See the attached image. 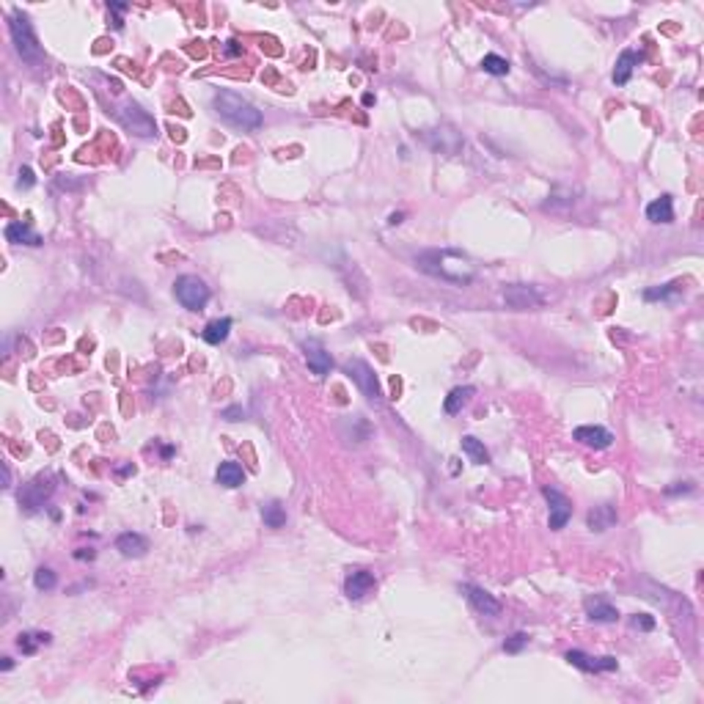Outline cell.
<instances>
[{"instance_id":"cell-1","label":"cell","mask_w":704,"mask_h":704,"mask_svg":"<svg viewBox=\"0 0 704 704\" xmlns=\"http://www.w3.org/2000/svg\"><path fill=\"white\" fill-rule=\"evenodd\" d=\"M415 264L418 270L441 278V281H448V284H471L476 278V270L468 256H462L460 251H424L415 256Z\"/></svg>"},{"instance_id":"cell-2","label":"cell","mask_w":704,"mask_h":704,"mask_svg":"<svg viewBox=\"0 0 704 704\" xmlns=\"http://www.w3.org/2000/svg\"><path fill=\"white\" fill-rule=\"evenodd\" d=\"M212 105H215L221 118H226L228 124H234L240 130H259L261 121H264L259 108L254 102H248L245 97L234 94V91H218Z\"/></svg>"},{"instance_id":"cell-3","label":"cell","mask_w":704,"mask_h":704,"mask_svg":"<svg viewBox=\"0 0 704 704\" xmlns=\"http://www.w3.org/2000/svg\"><path fill=\"white\" fill-rule=\"evenodd\" d=\"M8 31H11V39H14L17 55H20L25 64L36 67V64L44 61V50H41L36 34H34V28H31V20H28L22 11H11V17H8Z\"/></svg>"},{"instance_id":"cell-4","label":"cell","mask_w":704,"mask_h":704,"mask_svg":"<svg viewBox=\"0 0 704 704\" xmlns=\"http://www.w3.org/2000/svg\"><path fill=\"white\" fill-rule=\"evenodd\" d=\"M174 295L177 300L185 305L187 311H204V305L209 303V287L198 278V275H179L177 281H174Z\"/></svg>"},{"instance_id":"cell-5","label":"cell","mask_w":704,"mask_h":704,"mask_svg":"<svg viewBox=\"0 0 704 704\" xmlns=\"http://www.w3.org/2000/svg\"><path fill=\"white\" fill-rule=\"evenodd\" d=\"M116 118H118V124H121L127 132H132V135H138V138H154V135H157L154 118H151L138 102H124V105L116 111Z\"/></svg>"},{"instance_id":"cell-6","label":"cell","mask_w":704,"mask_h":704,"mask_svg":"<svg viewBox=\"0 0 704 704\" xmlns=\"http://www.w3.org/2000/svg\"><path fill=\"white\" fill-rule=\"evenodd\" d=\"M504 303L509 308H515V311H528V308H539L545 300H542V295L534 287L509 284V287H504Z\"/></svg>"},{"instance_id":"cell-7","label":"cell","mask_w":704,"mask_h":704,"mask_svg":"<svg viewBox=\"0 0 704 704\" xmlns=\"http://www.w3.org/2000/svg\"><path fill=\"white\" fill-rule=\"evenodd\" d=\"M53 490H55V484H53L50 476H36L31 484H25V490L20 492V504L34 512L39 506H44V501L53 495Z\"/></svg>"},{"instance_id":"cell-8","label":"cell","mask_w":704,"mask_h":704,"mask_svg":"<svg viewBox=\"0 0 704 704\" xmlns=\"http://www.w3.org/2000/svg\"><path fill=\"white\" fill-rule=\"evenodd\" d=\"M347 371H350L352 380L361 385V391L366 394V399L380 402L382 391H380V382H377V377H374V371H371L369 364H364V361H350V364H347Z\"/></svg>"},{"instance_id":"cell-9","label":"cell","mask_w":704,"mask_h":704,"mask_svg":"<svg viewBox=\"0 0 704 704\" xmlns=\"http://www.w3.org/2000/svg\"><path fill=\"white\" fill-rule=\"evenodd\" d=\"M542 495H545L548 504H551V528H553V531L564 528V525L570 523V518H572V504H570V498H567L564 492H558V490H551V487H545Z\"/></svg>"},{"instance_id":"cell-10","label":"cell","mask_w":704,"mask_h":704,"mask_svg":"<svg viewBox=\"0 0 704 704\" xmlns=\"http://www.w3.org/2000/svg\"><path fill=\"white\" fill-rule=\"evenodd\" d=\"M303 352H305V364H308V369L314 371L317 377H325L328 371L333 369V358H331V352H328L319 341H314V338L303 341Z\"/></svg>"},{"instance_id":"cell-11","label":"cell","mask_w":704,"mask_h":704,"mask_svg":"<svg viewBox=\"0 0 704 704\" xmlns=\"http://www.w3.org/2000/svg\"><path fill=\"white\" fill-rule=\"evenodd\" d=\"M427 144L441 151V154H457L462 149V135L451 127H438V130H429L427 132Z\"/></svg>"},{"instance_id":"cell-12","label":"cell","mask_w":704,"mask_h":704,"mask_svg":"<svg viewBox=\"0 0 704 704\" xmlns=\"http://www.w3.org/2000/svg\"><path fill=\"white\" fill-rule=\"evenodd\" d=\"M374 586H377V581H374L371 572H366V570H352V572L347 575V581H344V594H347L350 600H364L366 594L374 592Z\"/></svg>"},{"instance_id":"cell-13","label":"cell","mask_w":704,"mask_h":704,"mask_svg":"<svg viewBox=\"0 0 704 704\" xmlns=\"http://www.w3.org/2000/svg\"><path fill=\"white\" fill-rule=\"evenodd\" d=\"M462 594L468 597V602H471L479 614H484V616H498V614H501V602H498L492 594H487L484 589H479V586L465 584V586H462Z\"/></svg>"},{"instance_id":"cell-14","label":"cell","mask_w":704,"mask_h":704,"mask_svg":"<svg viewBox=\"0 0 704 704\" xmlns=\"http://www.w3.org/2000/svg\"><path fill=\"white\" fill-rule=\"evenodd\" d=\"M572 438H575L578 443L589 446V448H597V451L611 448V443H614V435H611L605 427H578V429L572 432Z\"/></svg>"},{"instance_id":"cell-15","label":"cell","mask_w":704,"mask_h":704,"mask_svg":"<svg viewBox=\"0 0 704 704\" xmlns=\"http://www.w3.org/2000/svg\"><path fill=\"white\" fill-rule=\"evenodd\" d=\"M567 661L575 668H581V671H614L616 668V658H611V655L608 658H589L581 649H570Z\"/></svg>"},{"instance_id":"cell-16","label":"cell","mask_w":704,"mask_h":704,"mask_svg":"<svg viewBox=\"0 0 704 704\" xmlns=\"http://www.w3.org/2000/svg\"><path fill=\"white\" fill-rule=\"evenodd\" d=\"M116 551L127 558H141L149 551V539L144 534L124 531V534H118V539H116Z\"/></svg>"},{"instance_id":"cell-17","label":"cell","mask_w":704,"mask_h":704,"mask_svg":"<svg viewBox=\"0 0 704 704\" xmlns=\"http://www.w3.org/2000/svg\"><path fill=\"white\" fill-rule=\"evenodd\" d=\"M584 608H586V616L592 622H616L619 619V611L608 600H602V597H589L584 602Z\"/></svg>"},{"instance_id":"cell-18","label":"cell","mask_w":704,"mask_h":704,"mask_svg":"<svg viewBox=\"0 0 704 704\" xmlns=\"http://www.w3.org/2000/svg\"><path fill=\"white\" fill-rule=\"evenodd\" d=\"M6 240L14 245H41V234L34 231L28 223H8L6 226Z\"/></svg>"},{"instance_id":"cell-19","label":"cell","mask_w":704,"mask_h":704,"mask_svg":"<svg viewBox=\"0 0 704 704\" xmlns=\"http://www.w3.org/2000/svg\"><path fill=\"white\" fill-rule=\"evenodd\" d=\"M616 520H619V515H616V509L611 504H600L586 515V523H589L592 531H608V528L616 525Z\"/></svg>"},{"instance_id":"cell-20","label":"cell","mask_w":704,"mask_h":704,"mask_svg":"<svg viewBox=\"0 0 704 704\" xmlns=\"http://www.w3.org/2000/svg\"><path fill=\"white\" fill-rule=\"evenodd\" d=\"M215 479L218 484L223 487H228V490H234V487H242L245 484V471H242V465L240 462H221V468L215 471Z\"/></svg>"},{"instance_id":"cell-21","label":"cell","mask_w":704,"mask_h":704,"mask_svg":"<svg viewBox=\"0 0 704 704\" xmlns=\"http://www.w3.org/2000/svg\"><path fill=\"white\" fill-rule=\"evenodd\" d=\"M647 218L652 223H671L674 221V204L671 195H661L647 207Z\"/></svg>"},{"instance_id":"cell-22","label":"cell","mask_w":704,"mask_h":704,"mask_svg":"<svg viewBox=\"0 0 704 704\" xmlns=\"http://www.w3.org/2000/svg\"><path fill=\"white\" fill-rule=\"evenodd\" d=\"M476 394V388L474 385H460V388H454L448 396H446L443 402V410L448 415H454V413H460V410L465 408L468 402H471V396Z\"/></svg>"},{"instance_id":"cell-23","label":"cell","mask_w":704,"mask_h":704,"mask_svg":"<svg viewBox=\"0 0 704 704\" xmlns=\"http://www.w3.org/2000/svg\"><path fill=\"white\" fill-rule=\"evenodd\" d=\"M641 61V55L638 53H633V50H625L622 55H619V61H616V69H614V83L616 85H625L628 80H630L633 69H635V64Z\"/></svg>"},{"instance_id":"cell-24","label":"cell","mask_w":704,"mask_h":704,"mask_svg":"<svg viewBox=\"0 0 704 704\" xmlns=\"http://www.w3.org/2000/svg\"><path fill=\"white\" fill-rule=\"evenodd\" d=\"M231 333V319L228 317H223V319H212V322H207V328L201 331V338L207 341V344H221L226 341Z\"/></svg>"},{"instance_id":"cell-25","label":"cell","mask_w":704,"mask_h":704,"mask_svg":"<svg viewBox=\"0 0 704 704\" xmlns=\"http://www.w3.org/2000/svg\"><path fill=\"white\" fill-rule=\"evenodd\" d=\"M261 520L267 528H284L287 525V509L281 501H270L261 506Z\"/></svg>"},{"instance_id":"cell-26","label":"cell","mask_w":704,"mask_h":704,"mask_svg":"<svg viewBox=\"0 0 704 704\" xmlns=\"http://www.w3.org/2000/svg\"><path fill=\"white\" fill-rule=\"evenodd\" d=\"M462 451L471 457V462H476V465H487L490 462V451L484 448V443L479 438H474V435H465L462 438Z\"/></svg>"},{"instance_id":"cell-27","label":"cell","mask_w":704,"mask_h":704,"mask_svg":"<svg viewBox=\"0 0 704 704\" xmlns=\"http://www.w3.org/2000/svg\"><path fill=\"white\" fill-rule=\"evenodd\" d=\"M482 69L487 74L504 77V74H509V61H506L504 55H498V53H490V55H484L482 58Z\"/></svg>"},{"instance_id":"cell-28","label":"cell","mask_w":704,"mask_h":704,"mask_svg":"<svg viewBox=\"0 0 704 704\" xmlns=\"http://www.w3.org/2000/svg\"><path fill=\"white\" fill-rule=\"evenodd\" d=\"M39 644H50V633H22L17 647L25 652V655H34Z\"/></svg>"},{"instance_id":"cell-29","label":"cell","mask_w":704,"mask_h":704,"mask_svg":"<svg viewBox=\"0 0 704 704\" xmlns=\"http://www.w3.org/2000/svg\"><path fill=\"white\" fill-rule=\"evenodd\" d=\"M34 584H36L39 592H50V589L58 586V578H55V572L50 567H39L36 572H34Z\"/></svg>"},{"instance_id":"cell-30","label":"cell","mask_w":704,"mask_h":704,"mask_svg":"<svg viewBox=\"0 0 704 704\" xmlns=\"http://www.w3.org/2000/svg\"><path fill=\"white\" fill-rule=\"evenodd\" d=\"M682 284L679 281H671V284H663V287H655V289H647L644 292V300H668V297L679 295Z\"/></svg>"},{"instance_id":"cell-31","label":"cell","mask_w":704,"mask_h":704,"mask_svg":"<svg viewBox=\"0 0 704 704\" xmlns=\"http://www.w3.org/2000/svg\"><path fill=\"white\" fill-rule=\"evenodd\" d=\"M528 644V635L525 633H515L512 638H506V644H504V652H509V655H518L520 649Z\"/></svg>"},{"instance_id":"cell-32","label":"cell","mask_w":704,"mask_h":704,"mask_svg":"<svg viewBox=\"0 0 704 704\" xmlns=\"http://www.w3.org/2000/svg\"><path fill=\"white\" fill-rule=\"evenodd\" d=\"M630 625L635 630H655V619L652 616H647V614H635L630 619Z\"/></svg>"},{"instance_id":"cell-33","label":"cell","mask_w":704,"mask_h":704,"mask_svg":"<svg viewBox=\"0 0 704 704\" xmlns=\"http://www.w3.org/2000/svg\"><path fill=\"white\" fill-rule=\"evenodd\" d=\"M36 185V177H34V171L28 168V165H22L20 168V179H17V187H22V190H28V187Z\"/></svg>"},{"instance_id":"cell-34","label":"cell","mask_w":704,"mask_h":704,"mask_svg":"<svg viewBox=\"0 0 704 704\" xmlns=\"http://www.w3.org/2000/svg\"><path fill=\"white\" fill-rule=\"evenodd\" d=\"M108 8H111L113 14H116V17H113V28H121V25H124L121 14L127 11V3H108Z\"/></svg>"},{"instance_id":"cell-35","label":"cell","mask_w":704,"mask_h":704,"mask_svg":"<svg viewBox=\"0 0 704 704\" xmlns=\"http://www.w3.org/2000/svg\"><path fill=\"white\" fill-rule=\"evenodd\" d=\"M242 53V47L234 41V39H228L226 44H223V55H228V58H234V55H240Z\"/></svg>"},{"instance_id":"cell-36","label":"cell","mask_w":704,"mask_h":704,"mask_svg":"<svg viewBox=\"0 0 704 704\" xmlns=\"http://www.w3.org/2000/svg\"><path fill=\"white\" fill-rule=\"evenodd\" d=\"M693 484L691 482H677L674 487H666V495H677V492H691Z\"/></svg>"},{"instance_id":"cell-37","label":"cell","mask_w":704,"mask_h":704,"mask_svg":"<svg viewBox=\"0 0 704 704\" xmlns=\"http://www.w3.org/2000/svg\"><path fill=\"white\" fill-rule=\"evenodd\" d=\"M240 415H242V408H228V410H223V418H226V421H240Z\"/></svg>"},{"instance_id":"cell-38","label":"cell","mask_w":704,"mask_h":704,"mask_svg":"<svg viewBox=\"0 0 704 704\" xmlns=\"http://www.w3.org/2000/svg\"><path fill=\"white\" fill-rule=\"evenodd\" d=\"M74 558H80V561H85V558H88V561H91V558H94V551L80 548V551H74Z\"/></svg>"},{"instance_id":"cell-39","label":"cell","mask_w":704,"mask_h":704,"mask_svg":"<svg viewBox=\"0 0 704 704\" xmlns=\"http://www.w3.org/2000/svg\"><path fill=\"white\" fill-rule=\"evenodd\" d=\"M8 482H11V474H8V468L3 465V487H8Z\"/></svg>"},{"instance_id":"cell-40","label":"cell","mask_w":704,"mask_h":704,"mask_svg":"<svg viewBox=\"0 0 704 704\" xmlns=\"http://www.w3.org/2000/svg\"><path fill=\"white\" fill-rule=\"evenodd\" d=\"M11 666H14V663H11V658H3V663H0V668H3V671H8V668H11Z\"/></svg>"},{"instance_id":"cell-41","label":"cell","mask_w":704,"mask_h":704,"mask_svg":"<svg viewBox=\"0 0 704 704\" xmlns=\"http://www.w3.org/2000/svg\"><path fill=\"white\" fill-rule=\"evenodd\" d=\"M364 105H366V108L374 105V97H371V94H364Z\"/></svg>"},{"instance_id":"cell-42","label":"cell","mask_w":704,"mask_h":704,"mask_svg":"<svg viewBox=\"0 0 704 704\" xmlns=\"http://www.w3.org/2000/svg\"><path fill=\"white\" fill-rule=\"evenodd\" d=\"M388 223H391V226H396V223H402V215H391V221H388Z\"/></svg>"}]
</instances>
